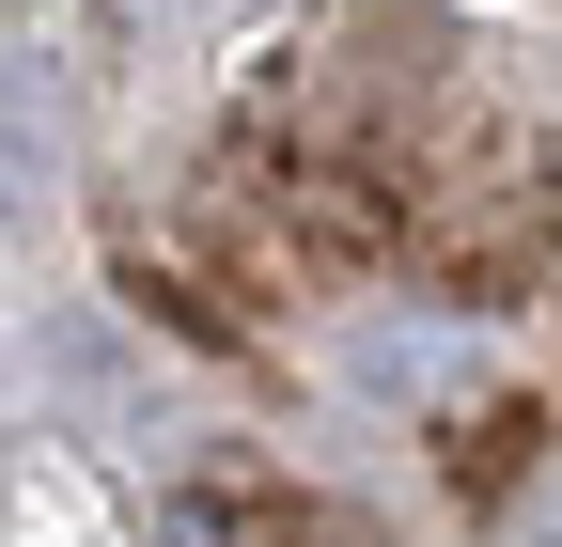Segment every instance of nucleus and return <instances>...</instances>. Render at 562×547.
I'll return each mask as SVG.
<instances>
[{"label": "nucleus", "instance_id": "obj_1", "mask_svg": "<svg viewBox=\"0 0 562 547\" xmlns=\"http://www.w3.org/2000/svg\"><path fill=\"white\" fill-rule=\"evenodd\" d=\"M203 16H266V0H203Z\"/></svg>", "mask_w": 562, "mask_h": 547}]
</instances>
